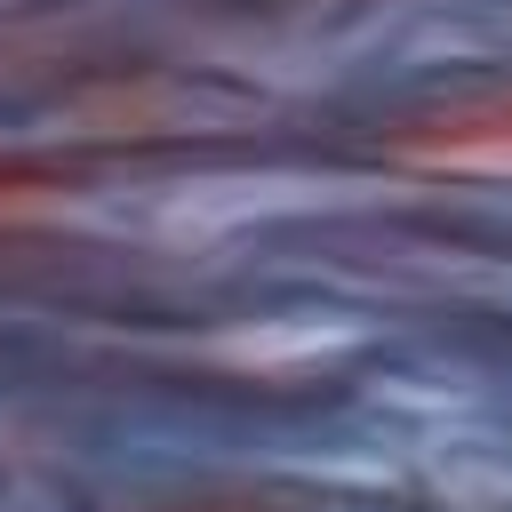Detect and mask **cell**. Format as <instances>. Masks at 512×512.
<instances>
[{
	"instance_id": "1",
	"label": "cell",
	"mask_w": 512,
	"mask_h": 512,
	"mask_svg": "<svg viewBox=\"0 0 512 512\" xmlns=\"http://www.w3.org/2000/svg\"><path fill=\"white\" fill-rule=\"evenodd\" d=\"M200 512H216V504H200Z\"/></svg>"
}]
</instances>
